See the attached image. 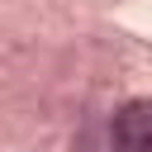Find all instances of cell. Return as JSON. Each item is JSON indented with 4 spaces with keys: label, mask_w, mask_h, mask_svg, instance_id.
I'll list each match as a JSON object with an SVG mask.
<instances>
[{
    "label": "cell",
    "mask_w": 152,
    "mask_h": 152,
    "mask_svg": "<svg viewBox=\"0 0 152 152\" xmlns=\"http://www.w3.org/2000/svg\"><path fill=\"white\" fill-rule=\"evenodd\" d=\"M109 138L119 152H152V100H128L114 114Z\"/></svg>",
    "instance_id": "1"
}]
</instances>
